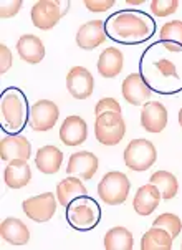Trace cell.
<instances>
[{
    "label": "cell",
    "instance_id": "obj_1",
    "mask_svg": "<svg viewBox=\"0 0 182 250\" xmlns=\"http://www.w3.org/2000/svg\"><path fill=\"white\" fill-rule=\"evenodd\" d=\"M106 30L114 40L141 42L151 35L152 28L146 17L133 14V12H121L108 20Z\"/></svg>",
    "mask_w": 182,
    "mask_h": 250
},
{
    "label": "cell",
    "instance_id": "obj_2",
    "mask_svg": "<svg viewBox=\"0 0 182 250\" xmlns=\"http://www.w3.org/2000/svg\"><path fill=\"white\" fill-rule=\"evenodd\" d=\"M131 189V182L128 176L122 172L113 171L108 172L98 184V196L104 204L108 206H120L128 199Z\"/></svg>",
    "mask_w": 182,
    "mask_h": 250
},
{
    "label": "cell",
    "instance_id": "obj_3",
    "mask_svg": "<svg viewBox=\"0 0 182 250\" xmlns=\"http://www.w3.org/2000/svg\"><path fill=\"white\" fill-rule=\"evenodd\" d=\"M126 133V125L121 113H103L96 116L95 136L104 146H116Z\"/></svg>",
    "mask_w": 182,
    "mask_h": 250
},
{
    "label": "cell",
    "instance_id": "obj_4",
    "mask_svg": "<svg viewBox=\"0 0 182 250\" xmlns=\"http://www.w3.org/2000/svg\"><path fill=\"white\" fill-rule=\"evenodd\" d=\"M158 159L154 144L147 139H134L124 149V163L133 171H147Z\"/></svg>",
    "mask_w": 182,
    "mask_h": 250
},
{
    "label": "cell",
    "instance_id": "obj_5",
    "mask_svg": "<svg viewBox=\"0 0 182 250\" xmlns=\"http://www.w3.org/2000/svg\"><path fill=\"white\" fill-rule=\"evenodd\" d=\"M100 219V210L95 202L86 196L78 197L68 206V220L76 229H91Z\"/></svg>",
    "mask_w": 182,
    "mask_h": 250
},
{
    "label": "cell",
    "instance_id": "obj_6",
    "mask_svg": "<svg viewBox=\"0 0 182 250\" xmlns=\"http://www.w3.org/2000/svg\"><path fill=\"white\" fill-rule=\"evenodd\" d=\"M22 207L28 219L35 222H46L57 212V201H55L53 192H45L23 201Z\"/></svg>",
    "mask_w": 182,
    "mask_h": 250
},
{
    "label": "cell",
    "instance_id": "obj_7",
    "mask_svg": "<svg viewBox=\"0 0 182 250\" xmlns=\"http://www.w3.org/2000/svg\"><path fill=\"white\" fill-rule=\"evenodd\" d=\"M93 86H95V80H93L91 71L83 66H73L66 75V88H68L70 95L76 100L90 98Z\"/></svg>",
    "mask_w": 182,
    "mask_h": 250
},
{
    "label": "cell",
    "instance_id": "obj_8",
    "mask_svg": "<svg viewBox=\"0 0 182 250\" xmlns=\"http://www.w3.org/2000/svg\"><path fill=\"white\" fill-rule=\"evenodd\" d=\"M61 19L60 3L53 0H40L32 7V22L40 30H50Z\"/></svg>",
    "mask_w": 182,
    "mask_h": 250
},
{
    "label": "cell",
    "instance_id": "obj_9",
    "mask_svg": "<svg viewBox=\"0 0 182 250\" xmlns=\"http://www.w3.org/2000/svg\"><path fill=\"white\" fill-rule=\"evenodd\" d=\"M25 113V100L19 91L8 90L2 98V118L10 129L22 128Z\"/></svg>",
    "mask_w": 182,
    "mask_h": 250
},
{
    "label": "cell",
    "instance_id": "obj_10",
    "mask_svg": "<svg viewBox=\"0 0 182 250\" xmlns=\"http://www.w3.org/2000/svg\"><path fill=\"white\" fill-rule=\"evenodd\" d=\"M58 106L50 100H40L30 108V126L35 131H50L58 120Z\"/></svg>",
    "mask_w": 182,
    "mask_h": 250
},
{
    "label": "cell",
    "instance_id": "obj_11",
    "mask_svg": "<svg viewBox=\"0 0 182 250\" xmlns=\"http://www.w3.org/2000/svg\"><path fill=\"white\" fill-rule=\"evenodd\" d=\"M98 171V158L90 151H80L71 154L66 172L68 176L80 177L83 181H90Z\"/></svg>",
    "mask_w": 182,
    "mask_h": 250
},
{
    "label": "cell",
    "instance_id": "obj_12",
    "mask_svg": "<svg viewBox=\"0 0 182 250\" xmlns=\"http://www.w3.org/2000/svg\"><path fill=\"white\" fill-rule=\"evenodd\" d=\"M141 125L147 133H161L167 126V109L159 101H149L141 113Z\"/></svg>",
    "mask_w": 182,
    "mask_h": 250
},
{
    "label": "cell",
    "instance_id": "obj_13",
    "mask_svg": "<svg viewBox=\"0 0 182 250\" xmlns=\"http://www.w3.org/2000/svg\"><path fill=\"white\" fill-rule=\"evenodd\" d=\"M122 96L128 101L129 104L134 106H141L142 103H146L151 98V90L146 84L144 80L141 78V75L131 73L126 76L124 82H122Z\"/></svg>",
    "mask_w": 182,
    "mask_h": 250
},
{
    "label": "cell",
    "instance_id": "obj_14",
    "mask_svg": "<svg viewBox=\"0 0 182 250\" xmlns=\"http://www.w3.org/2000/svg\"><path fill=\"white\" fill-rule=\"evenodd\" d=\"M106 40V32H104L103 22L101 20H91L80 27L76 33V45L83 50H93Z\"/></svg>",
    "mask_w": 182,
    "mask_h": 250
},
{
    "label": "cell",
    "instance_id": "obj_15",
    "mask_svg": "<svg viewBox=\"0 0 182 250\" xmlns=\"http://www.w3.org/2000/svg\"><path fill=\"white\" fill-rule=\"evenodd\" d=\"M88 128L83 118L80 116H68L63 121L60 128V139L66 146H80L86 141Z\"/></svg>",
    "mask_w": 182,
    "mask_h": 250
},
{
    "label": "cell",
    "instance_id": "obj_16",
    "mask_svg": "<svg viewBox=\"0 0 182 250\" xmlns=\"http://www.w3.org/2000/svg\"><path fill=\"white\" fill-rule=\"evenodd\" d=\"M32 179V171L30 166L27 164V161L23 159H14L8 161V166L3 172V181L10 189H22L30 182Z\"/></svg>",
    "mask_w": 182,
    "mask_h": 250
},
{
    "label": "cell",
    "instance_id": "obj_17",
    "mask_svg": "<svg viewBox=\"0 0 182 250\" xmlns=\"http://www.w3.org/2000/svg\"><path fill=\"white\" fill-rule=\"evenodd\" d=\"M161 201V192L154 184H146L142 188L138 189L136 196H134L133 206L134 210L139 215H151L156 210V207H159Z\"/></svg>",
    "mask_w": 182,
    "mask_h": 250
},
{
    "label": "cell",
    "instance_id": "obj_18",
    "mask_svg": "<svg viewBox=\"0 0 182 250\" xmlns=\"http://www.w3.org/2000/svg\"><path fill=\"white\" fill-rule=\"evenodd\" d=\"M30 143L23 136H5L0 143V158L3 161L30 158Z\"/></svg>",
    "mask_w": 182,
    "mask_h": 250
},
{
    "label": "cell",
    "instance_id": "obj_19",
    "mask_svg": "<svg viewBox=\"0 0 182 250\" xmlns=\"http://www.w3.org/2000/svg\"><path fill=\"white\" fill-rule=\"evenodd\" d=\"M17 52H19L20 58L27 63L37 65L43 60L45 57V46L43 42L35 35H23L17 42Z\"/></svg>",
    "mask_w": 182,
    "mask_h": 250
},
{
    "label": "cell",
    "instance_id": "obj_20",
    "mask_svg": "<svg viewBox=\"0 0 182 250\" xmlns=\"http://www.w3.org/2000/svg\"><path fill=\"white\" fill-rule=\"evenodd\" d=\"M0 234H2V239L8 242L10 245H25L30 240V232H28V227L25 226L20 219L15 217H7L3 219L2 226H0Z\"/></svg>",
    "mask_w": 182,
    "mask_h": 250
},
{
    "label": "cell",
    "instance_id": "obj_21",
    "mask_svg": "<svg viewBox=\"0 0 182 250\" xmlns=\"http://www.w3.org/2000/svg\"><path fill=\"white\" fill-rule=\"evenodd\" d=\"M63 164V152L57 146H43L37 151L35 166L43 174H55Z\"/></svg>",
    "mask_w": 182,
    "mask_h": 250
},
{
    "label": "cell",
    "instance_id": "obj_22",
    "mask_svg": "<svg viewBox=\"0 0 182 250\" xmlns=\"http://www.w3.org/2000/svg\"><path fill=\"white\" fill-rule=\"evenodd\" d=\"M122 65H124V58H122L121 50L111 46V48H106L100 55L98 71L103 78H114V76L121 73Z\"/></svg>",
    "mask_w": 182,
    "mask_h": 250
},
{
    "label": "cell",
    "instance_id": "obj_23",
    "mask_svg": "<svg viewBox=\"0 0 182 250\" xmlns=\"http://www.w3.org/2000/svg\"><path fill=\"white\" fill-rule=\"evenodd\" d=\"M86 196V188L83 186V182L80 177H68V179H63L60 184L57 186V197L58 202L61 206H70L71 201L78 197Z\"/></svg>",
    "mask_w": 182,
    "mask_h": 250
},
{
    "label": "cell",
    "instance_id": "obj_24",
    "mask_svg": "<svg viewBox=\"0 0 182 250\" xmlns=\"http://www.w3.org/2000/svg\"><path fill=\"white\" fill-rule=\"evenodd\" d=\"M172 240L174 239L167 230L161 227H152L142 235L141 250H171Z\"/></svg>",
    "mask_w": 182,
    "mask_h": 250
},
{
    "label": "cell",
    "instance_id": "obj_25",
    "mask_svg": "<svg viewBox=\"0 0 182 250\" xmlns=\"http://www.w3.org/2000/svg\"><path fill=\"white\" fill-rule=\"evenodd\" d=\"M133 235L124 227H113L104 235V249L106 250H133Z\"/></svg>",
    "mask_w": 182,
    "mask_h": 250
},
{
    "label": "cell",
    "instance_id": "obj_26",
    "mask_svg": "<svg viewBox=\"0 0 182 250\" xmlns=\"http://www.w3.org/2000/svg\"><path fill=\"white\" fill-rule=\"evenodd\" d=\"M149 182H151V184H154L156 188L159 189L161 197L166 199V201H169V199H172V197H176L177 190H179V184H177L176 176L171 174V172H167V171L154 172V174L151 176Z\"/></svg>",
    "mask_w": 182,
    "mask_h": 250
},
{
    "label": "cell",
    "instance_id": "obj_27",
    "mask_svg": "<svg viewBox=\"0 0 182 250\" xmlns=\"http://www.w3.org/2000/svg\"><path fill=\"white\" fill-rule=\"evenodd\" d=\"M161 40L166 43V48L169 52H181L182 46V22L181 20H174L162 25L159 32Z\"/></svg>",
    "mask_w": 182,
    "mask_h": 250
},
{
    "label": "cell",
    "instance_id": "obj_28",
    "mask_svg": "<svg viewBox=\"0 0 182 250\" xmlns=\"http://www.w3.org/2000/svg\"><path fill=\"white\" fill-rule=\"evenodd\" d=\"M152 227H161V229H164V230H167L172 239H176L182 232V222L176 214H161L159 217L152 222Z\"/></svg>",
    "mask_w": 182,
    "mask_h": 250
},
{
    "label": "cell",
    "instance_id": "obj_29",
    "mask_svg": "<svg viewBox=\"0 0 182 250\" xmlns=\"http://www.w3.org/2000/svg\"><path fill=\"white\" fill-rule=\"evenodd\" d=\"M179 7L177 0H152L151 2V12L156 17H167L172 15Z\"/></svg>",
    "mask_w": 182,
    "mask_h": 250
},
{
    "label": "cell",
    "instance_id": "obj_30",
    "mask_svg": "<svg viewBox=\"0 0 182 250\" xmlns=\"http://www.w3.org/2000/svg\"><path fill=\"white\" fill-rule=\"evenodd\" d=\"M109 111L121 113L120 103H118L114 98H103V100H100L98 103H96V108H95L96 116H100V114H103V113H109Z\"/></svg>",
    "mask_w": 182,
    "mask_h": 250
},
{
    "label": "cell",
    "instance_id": "obj_31",
    "mask_svg": "<svg viewBox=\"0 0 182 250\" xmlns=\"http://www.w3.org/2000/svg\"><path fill=\"white\" fill-rule=\"evenodd\" d=\"M22 3H23L22 0H14V2H7V0H3V2L0 3V15H2V19L15 17L17 14H19Z\"/></svg>",
    "mask_w": 182,
    "mask_h": 250
},
{
    "label": "cell",
    "instance_id": "obj_32",
    "mask_svg": "<svg viewBox=\"0 0 182 250\" xmlns=\"http://www.w3.org/2000/svg\"><path fill=\"white\" fill-rule=\"evenodd\" d=\"M154 66L158 68V71L162 76H174V78H179L177 70H176V65L172 62L166 60V58H161V60L154 62Z\"/></svg>",
    "mask_w": 182,
    "mask_h": 250
},
{
    "label": "cell",
    "instance_id": "obj_33",
    "mask_svg": "<svg viewBox=\"0 0 182 250\" xmlns=\"http://www.w3.org/2000/svg\"><path fill=\"white\" fill-rule=\"evenodd\" d=\"M12 66V53L8 50L7 45H0V73H7V70H10Z\"/></svg>",
    "mask_w": 182,
    "mask_h": 250
},
{
    "label": "cell",
    "instance_id": "obj_34",
    "mask_svg": "<svg viewBox=\"0 0 182 250\" xmlns=\"http://www.w3.org/2000/svg\"><path fill=\"white\" fill-rule=\"evenodd\" d=\"M88 10L91 12H106L114 5V0H104V2H96V0H86L84 2Z\"/></svg>",
    "mask_w": 182,
    "mask_h": 250
},
{
    "label": "cell",
    "instance_id": "obj_35",
    "mask_svg": "<svg viewBox=\"0 0 182 250\" xmlns=\"http://www.w3.org/2000/svg\"><path fill=\"white\" fill-rule=\"evenodd\" d=\"M126 3H128V5H141L142 0H128Z\"/></svg>",
    "mask_w": 182,
    "mask_h": 250
},
{
    "label": "cell",
    "instance_id": "obj_36",
    "mask_svg": "<svg viewBox=\"0 0 182 250\" xmlns=\"http://www.w3.org/2000/svg\"><path fill=\"white\" fill-rule=\"evenodd\" d=\"M179 123H181V126H182V108H181V111H179Z\"/></svg>",
    "mask_w": 182,
    "mask_h": 250
},
{
    "label": "cell",
    "instance_id": "obj_37",
    "mask_svg": "<svg viewBox=\"0 0 182 250\" xmlns=\"http://www.w3.org/2000/svg\"><path fill=\"white\" fill-rule=\"evenodd\" d=\"M181 250H182V245H181Z\"/></svg>",
    "mask_w": 182,
    "mask_h": 250
}]
</instances>
